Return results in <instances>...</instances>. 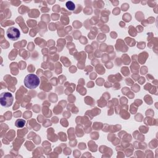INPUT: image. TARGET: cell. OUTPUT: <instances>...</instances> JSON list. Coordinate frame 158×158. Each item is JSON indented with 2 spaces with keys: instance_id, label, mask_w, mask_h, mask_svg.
Listing matches in <instances>:
<instances>
[{
  "instance_id": "3957f363",
  "label": "cell",
  "mask_w": 158,
  "mask_h": 158,
  "mask_svg": "<svg viewBox=\"0 0 158 158\" xmlns=\"http://www.w3.org/2000/svg\"><path fill=\"white\" fill-rule=\"evenodd\" d=\"M6 35L9 39L12 41H16L20 38V33L18 28L14 27H10L7 30Z\"/></svg>"
},
{
  "instance_id": "7a4b0ae2",
  "label": "cell",
  "mask_w": 158,
  "mask_h": 158,
  "mask_svg": "<svg viewBox=\"0 0 158 158\" xmlns=\"http://www.w3.org/2000/svg\"><path fill=\"white\" fill-rule=\"evenodd\" d=\"M13 101L14 97L11 93L9 92H4L1 94L0 103L2 106L9 107L12 104Z\"/></svg>"
},
{
  "instance_id": "277c9868",
  "label": "cell",
  "mask_w": 158,
  "mask_h": 158,
  "mask_svg": "<svg viewBox=\"0 0 158 158\" xmlns=\"http://www.w3.org/2000/svg\"><path fill=\"white\" fill-rule=\"evenodd\" d=\"M25 125V120L23 119H21V118H19L17 119L15 122V125L17 127V128H23Z\"/></svg>"
},
{
  "instance_id": "5b68a950",
  "label": "cell",
  "mask_w": 158,
  "mask_h": 158,
  "mask_svg": "<svg viewBox=\"0 0 158 158\" xmlns=\"http://www.w3.org/2000/svg\"><path fill=\"white\" fill-rule=\"evenodd\" d=\"M65 6H66L67 8L70 10H73L75 8V4L72 1H67L65 4Z\"/></svg>"
},
{
  "instance_id": "6da1fadb",
  "label": "cell",
  "mask_w": 158,
  "mask_h": 158,
  "mask_svg": "<svg viewBox=\"0 0 158 158\" xmlns=\"http://www.w3.org/2000/svg\"><path fill=\"white\" fill-rule=\"evenodd\" d=\"M25 86L28 89H35L38 86L40 83L38 77L33 73L27 75L23 80Z\"/></svg>"
}]
</instances>
